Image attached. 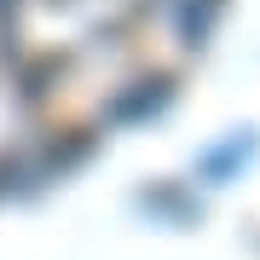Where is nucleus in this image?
<instances>
[{
    "label": "nucleus",
    "instance_id": "1",
    "mask_svg": "<svg viewBox=\"0 0 260 260\" xmlns=\"http://www.w3.org/2000/svg\"><path fill=\"white\" fill-rule=\"evenodd\" d=\"M208 18L214 0H0V185L93 145Z\"/></svg>",
    "mask_w": 260,
    "mask_h": 260
}]
</instances>
